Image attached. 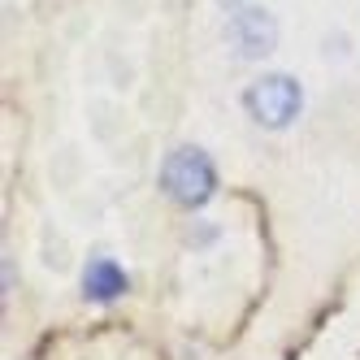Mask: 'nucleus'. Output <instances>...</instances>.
Listing matches in <instances>:
<instances>
[{
    "mask_svg": "<svg viewBox=\"0 0 360 360\" xmlns=\"http://www.w3.org/2000/svg\"><path fill=\"white\" fill-rule=\"evenodd\" d=\"M243 105H248L256 126H265V131H287L304 109V91H300V83L291 74H261V79L243 91Z\"/></svg>",
    "mask_w": 360,
    "mask_h": 360,
    "instance_id": "obj_1",
    "label": "nucleus"
},
{
    "mask_svg": "<svg viewBox=\"0 0 360 360\" xmlns=\"http://www.w3.org/2000/svg\"><path fill=\"white\" fill-rule=\"evenodd\" d=\"M161 183H165L169 200L195 209V204L213 200V191H217V169H213V161L204 157L200 148H178V152H169V161L161 169Z\"/></svg>",
    "mask_w": 360,
    "mask_h": 360,
    "instance_id": "obj_2",
    "label": "nucleus"
},
{
    "mask_svg": "<svg viewBox=\"0 0 360 360\" xmlns=\"http://www.w3.org/2000/svg\"><path fill=\"white\" fill-rule=\"evenodd\" d=\"M226 35H230V44H235L239 57H265V53H274V44H278V22L265 9L243 5V9L230 13Z\"/></svg>",
    "mask_w": 360,
    "mask_h": 360,
    "instance_id": "obj_3",
    "label": "nucleus"
},
{
    "mask_svg": "<svg viewBox=\"0 0 360 360\" xmlns=\"http://www.w3.org/2000/svg\"><path fill=\"white\" fill-rule=\"evenodd\" d=\"M83 291L96 304H109V300L126 295V274H122V265H113L109 256H96V261L83 269Z\"/></svg>",
    "mask_w": 360,
    "mask_h": 360,
    "instance_id": "obj_4",
    "label": "nucleus"
}]
</instances>
